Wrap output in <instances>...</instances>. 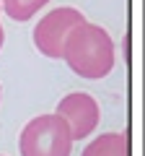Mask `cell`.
<instances>
[{"label":"cell","instance_id":"obj_3","mask_svg":"<svg viewBox=\"0 0 145 156\" xmlns=\"http://www.w3.org/2000/svg\"><path fill=\"white\" fill-rule=\"evenodd\" d=\"M86 16L78 11V8H57V11H49L34 29V44L44 57H52V60H60L62 57V44H65V37L70 34V29H75L78 23H83Z\"/></svg>","mask_w":145,"mask_h":156},{"label":"cell","instance_id":"obj_8","mask_svg":"<svg viewBox=\"0 0 145 156\" xmlns=\"http://www.w3.org/2000/svg\"><path fill=\"white\" fill-rule=\"evenodd\" d=\"M0 11H3V8H0Z\"/></svg>","mask_w":145,"mask_h":156},{"label":"cell","instance_id":"obj_5","mask_svg":"<svg viewBox=\"0 0 145 156\" xmlns=\"http://www.w3.org/2000/svg\"><path fill=\"white\" fill-rule=\"evenodd\" d=\"M80 156H130V135L127 133H104L86 146Z\"/></svg>","mask_w":145,"mask_h":156},{"label":"cell","instance_id":"obj_7","mask_svg":"<svg viewBox=\"0 0 145 156\" xmlns=\"http://www.w3.org/2000/svg\"><path fill=\"white\" fill-rule=\"evenodd\" d=\"M3 42H5V31H3V26H0V50H3Z\"/></svg>","mask_w":145,"mask_h":156},{"label":"cell","instance_id":"obj_4","mask_svg":"<svg viewBox=\"0 0 145 156\" xmlns=\"http://www.w3.org/2000/svg\"><path fill=\"white\" fill-rule=\"evenodd\" d=\"M55 115H60L67 122L72 140L88 138V135L99 128V120H101L99 101H96L91 94H83V91H75V94L62 96Z\"/></svg>","mask_w":145,"mask_h":156},{"label":"cell","instance_id":"obj_2","mask_svg":"<svg viewBox=\"0 0 145 156\" xmlns=\"http://www.w3.org/2000/svg\"><path fill=\"white\" fill-rule=\"evenodd\" d=\"M18 148L21 156H70L72 135L60 115H39L21 130Z\"/></svg>","mask_w":145,"mask_h":156},{"label":"cell","instance_id":"obj_6","mask_svg":"<svg viewBox=\"0 0 145 156\" xmlns=\"http://www.w3.org/2000/svg\"><path fill=\"white\" fill-rule=\"evenodd\" d=\"M49 0H0V8L13 18V21H29L36 16V11L47 5Z\"/></svg>","mask_w":145,"mask_h":156},{"label":"cell","instance_id":"obj_1","mask_svg":"<svg viewBox=\"0 0 145 156\" xmlns=\"http://www.w3.org/2000/svg\"><path fill=\"white\" fill-rule=\"evenodd\" d=\"M62 60L80 78H88V81L106 78L117 62L114 39L109 37V31L104 26L83 21L75 29H70V34L65 37Z\"/></svg>","mask_w":145,"mask_h":156}]
</instances>
